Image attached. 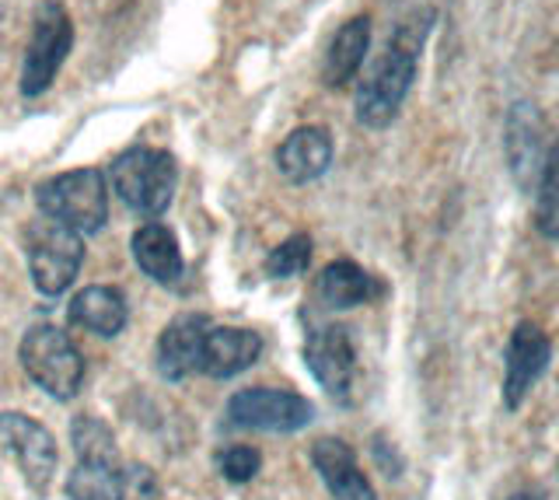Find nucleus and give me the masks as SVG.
I'll return each mask as SVG.
<instances>
[{
	"label": "nucleus",
	"instance_id": "obj_11",
	"mask_svg": "<svg viewBox=\"0 0 559 500\" xmlns=\"http://www.w3.org/2000/svg\"><path fill=\"white\" fill-rule=\"evenodd\" d=\"M305 365L332 400L343 406L349 403L357 374V350L346 325H319V330H311L305 340Z\"/></svg>",
	"mask_w": 559,
	"mask_h": 500
},
{
	"label": "nucleus",
	"instance_id": "obj_21",
	"mask_svg": "<svg viewBox=\"0 0 559 500\" xmlns=\"http://www.w3.org/2000/svg\"><path fill=\"white\" fill-rule=\"evenodd\" d=\"M70 441H74L78 462H87V465L119 462L112 427L102 424L98 417H92V413H81V417H74V424H70Z\"/></svg>",
	"mask_w": 559,
	"mask_h": 500
},
{
	"label": "nucleus",
	"instance_id": "obj_22",
	"mask_svg": "<svg viewBox=\"0 0 559 500\" xmlns=\"http://www.w3.org/2000/svg\"><path fill=\"white\" fill-rule=\"evenodd\" d=\"M538 203H535V228L546 238H559V136L549 144L546 168L535 186Z\"/></svg>",
	"mask_w": 559,
	"mask_h": 500
},
{
	"label": "nucleus",
	"instance_id": "obj_2",
	"mask_svg": "<svg viewBox=\"0 0 559 500\" xmlns=\"http://www.w3.org/2000/svg\"><path fill=\"white\" fill-rule=\"evenodd\" d=\"M43 217L63 224V228L84 235H98L109 217V186L102 168H74L46 179L35 189Z\"/></svg>",
	"mask_w": 559,
	"mask_h": 500
},
{
	"label": "nucleus",
	"instance_id": "obj_4",
	"mask_svg": "<svg viewBox=\"0 0 559 500\" xmlns=\"http://www.w3.org/2000/svg\"><path fill=\"white\" fill-rule=\"evenodd\" d=\"M179 165L168 151L157 147H130L112 162V186L130 211L144 217H162L171 203Z\"/></svg>",
	"mask_w": 559,
	"mask_h": 500
},
{
	"label": "nucleus",
	"instance_id": "obj_10",
	"mask_svg": "<svg viewBox=\"0 0 559 500\" xmlns=\"http://www.w3.org/2000/svg\"><path fill=\"white\" fill-rule=\"evenodd\" d=\"M549 130H546V116L538 112L535 102H514L507 109V123H503V154H507V168H511L514 182L532 193L542 179V168H546V154H549Z\"/></svg>",
	"mask_w": 559,
	"mask_h": 500
},
{
	"label": "nucleus",
	"instance_id": "obj_14",
	"mask_svg": "<svg viewBox=\"0 0 559 500\" xmlns=\"http://www.w3.org/2000/svg\"><path fill=\"white\" fill-rule=\"evenodd\" d=\"M311 465L322 476L332 500H378L371 479L357 465L354 448L343 438H319L311 444Z\"/></svg>",
	"mask_w": 559,
	"mask_h": 500
},
{
	"label": "nucleus",
	"instance_id": "obj_19",
	"mask_svg": "<svg viewBox=\"0 0 559 500\" xmlns=\"http://www.w3.org/2000/svg\"><path fill=\"white\" fill-rule=\"evenodd\" d=\"M367 49H371V19L357 14V19L343 22L336 36H332L322 63V81L329 88H346L364 67Z\"/></svg>",
	"mask_w": 559,
	"mask_h": 500
},
{
	"label": "nucleus",
	"instance_id": "obj_6",
	"mask_svg": "<svg viewBox=\"0 0 559 500\" xmlns=\"http://www.w3.org/2000/svg\"><path fill=\"white\" fill-rule=\"evenodd\" d=\"M74 46V22H70L67 8L60 0H43L35 8V22H32V39L25 49V63H22V88L25 98H39L52 81H57L60 67Z\"/></svg>",
	"mask_w": 559,
	"mask_h": 500
},
{
	"label": "nucleus",
	"instance_id": "obj_18",
	"mask_svg": "<svg viewBox=\"0 0 559 500\" xmlns=\"http://www.w3.org/2000/svg\"><path fill=\"white\" fill-rule=\"evenodd\" d=\"M67 319L74 330H87L95 336L112 340L127 330L130 308H127V298H122L119 287L92 284V287H81L74 295V301L67 308Z\"/></svg>",
	"mask_w": 559,
	"mask_h": 500
},
{
	"label": "nucleus",
	"instance_id": "obj_23",
	"mask_svg": "<svg viewBox=\"0 0 559 500\" xmlns=\"http://www.w3.org/2000/svg\"><path fill=\"white\" fill-rule=\"evenodd\" d=\"M311 263V238L308 235H290L287 241L266 255V273L273 281H290L297 273H305Z\"/></svg>",
	"mask_w": 559,
	"mask_h": 500
},
{
	"label": "nucleus",
	"instance_id": "obj_13",
	"mask_svg": "<svg viewBox=\"0 0 559 500\" xmlns=\"http://www.w3.org/2000/svg\"><path fill=\"white\" fill-rule=\"evenodd\" d=\"M210 322L203 312H186L175 316L165 333L157 336V350H154V368L165 382H182V378L200 371V354H203V340Z\"/></svg>",
	"mask_w": 559,
	"mask_h": 500
},
{
	"label": "nucleus",
	"instance_id": "obj_25",
	"mask_svg": "<svg viewBox=\"0 0 559 500\" xmlns=\"http://www.w3.org/2000/svg\"><path fill=\"white\" fill-rule=\"evenodd\" d=\"M507 500H546V493H542V490H518L514 497H507Z\"/></svg>",
	"mask_w": 559,
	"mask_h": 500
},
{
	"label": "nucleus",
	"instance_id": "obj_7",
	"mask_svg": "<svg viewBox=\"0 0 559 500\" xmlns=\"http://www.w3.org/2000/svg\"><path fill=\"white\" fill-rule=\"evenodd\" d=\"M0 459L11 462L22 479L28 483V490L35 497H46L52 473L60 465L57 441H52L49 430L25 417V413H0Z\"/></svg>",
	"mask_w": 559,
	"mask_h": 500
},
{
	"label": "nucleus",
	"instance_id": "obj_5",
	"mask_svg": "<svg viewBox=\"0 0 559 500\" xmlns=\"http://www.w3.org/2000/svg\"><path fill=\"white\" fill-rule=\"evenodd\" d=\"M25 255H28V273L35 290L43 298H60L74 284L84 263V241L78 231L63 228V224L39 217L25 231Z\"/></svg>",
	"mask_w": 559,
	"mask_h": 500
},
{
	"label": "nucleus",
	"instance_id": "obj_16",
	"mask_svg": "<svg viewBox=\"0 0 559 500\" xmlns=\"http://www.w3.org/2000/svg\"><path fill=\"white\" fill-rule=\"evenodd\" d=\"M262 354V336L238 325H210L200 354V374L210 378H235L252 368Z\"/></svg>",
	"mask_w": 559,
	"mask_h": 500
},
{
	"label": "nucleus",
	"instance_id": "obj_12",
	"mask_svg": "<svg viewBox=\"0 0 559 500\" xmlns=\"http://www.w3.org/2000/svg\"><path fill=\"white\" fill-rule=\"evenodd\" d=\"M552 360V343L549 336L538 330L535 322H518L511 340H507V354H503V406L507 409H521V403L528 400L535 382L546 374Z\"/></svg>",
	"mask_w": 559,
	"mask_h": 500
},
{
	"label": "nucleus",
	"instance_id": "obj_3",
	"mask_svg": "<svg viewBox=\"0 0 559 500\" xmlns=\"http://www.w3.org/2000/svg\"><path fill=\"white\" fill-rule=\"evenodd\" d=\"M17 357H22V368L32 382L60 403L74 400L84 385V357L74 347L70 333H63L52 322H35L22 336Z\"/></svg>",
	"mask_w": 559,
	"mask_h": 500
},
{
	"label": "nucleus",
	"instance_id": "obj_24",
	"mask_svg": "<svg viewBox=\"0 0 559 500\" xmlns=\"http://www.w3.org/2000/svg\"><path fill=\"white\" fill-rule=\"evenodd\" d=\"M214 462H217V473L227 483H249L262 469V455L252 444H224Z\"/></svg>",
	"mask_w": 559,
	"mask_h": 500
},
{
	"label": "nucleus",
	"instance_id": "obj_15",
	"mask_svg": "<svg viewBox=\"0 0 559 500\" xmlns=\"http://www.w3.org/2000/svg\"><path fill=\"white\" fill-rule=\"evenodd\" d=\"M332 154H336V147H332V133L325 127H297L276 147V168L287 182L305 186L325 176Z\"/></svg>",
	"mask_w": 559,
	"mask_h": 500
},
{
	"label": "nucleus",
	"instance_id": "obj_9",
	"mask_svg": "<svg viewBox=\"0 0 559 500\" xmlns=\"http://www.w3.org/2000/svg\"><path fill=\"white\" fill-rule=\"evenodd\" d=\"M63 490L70 500H162L157 476L144 462H78Z\"/></svg>",
	"mask_w": 559,
	"mask_h": 500
},
{
	"label": "nucleus",
	"instance_id": "obj_20",
	"mask_svg": "<svg viewBox=\"0 0 559 500\" xmlns=\"http://www.w3.org/2000/svg\"><path fill=\"white\" fill-rule=\"evenodd\" d=\"M381 281L354 260H336L319 273V298L329 308H357L381 298Z\"/></svg>",
	"mask_w": 559,
	"mask_h": 500
},
{
	"label": "nucleus",
	"instance_id": "obj_17",
	"mask_svg": "<svg viewBox=\"0 0 559 500\" xmlns=\"http://www.w3.org/2000/svg\"><path fill=\"white\" fill-rule=\"evenodd\" d=\"M133 260L136 266L147 273V277L154 284L162 287H179L182 277H186V260H182V249H179V238H175L171 228H165V224H140V228L133 231Z\"/></svg>",
	"mask_w": 559,
	"mask_h": 500
},
{
	"label": "nucleus",
	"instance_id": "obj_8",
	"mask_svg": "<svg viewBox=\"0 0 559 500\" xmlns=\"http://www.w3.org/2000/svg\"><path fill=\"white\" fill-rule=\"evenodd\" d=\"M227 420L245 430H262V434H294L314 420V406L290 389L252 385L227 400Z\"/></svg>",
	"mask_w": 559,
	"mask_h": 500
},
{
	"label": "nucleus",
	"instance_id": "obj_1",
	"mask_svg": "<svg viewBox=\"0 0 559 500\" xmlns=\"http://www.w3.org/2000/svg\"><path fill=\"white\" fill-rule=\"evenodd\" d=\"M433 11H416L395 28V36L384 46L378 63L367 71V78L357 84V119L364 127L381 130L406 106V95L419 71V53L430 36Z\"/></svg>",
	"mask_w": 559,
	"mask_h": 500
}]
</instances>
